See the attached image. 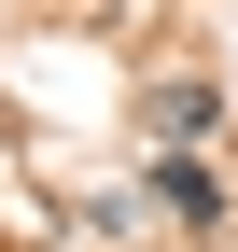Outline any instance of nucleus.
Returning a JSON list of instances; mask_svg holds the SVG:
<instances>
[{
    "label": "nucleus",
    "mask_w": 238,
    "mask_h": 252,
    "mask_svg": "<svg viewBox=\"0 0 238 252\" xmlns=\"http://www.w3.org/2000/svg\"><path fill=\"white\" fill-rule=\"evenodd\" d=\"M140 126H154V154H210V140H224V98H210L196 70H168L154 98H140Z\"/></svg>",
    "instance_id": "1"
},
{
    "label": "nucleus",
    "mask_w": 238,
    "mask_h": 252,
    "mask_svg": "<svg viewBox=\"0 0 238 252\" xmlns=\"http://www.w3.org/2000/svg\"><path fill=\"white\" fill-rule=\"evenodd\" d=\"M154 210L182 238H224V168H210V154H154Z\"/></svg>",
    "instance_id": "2"
}]
</instances>
